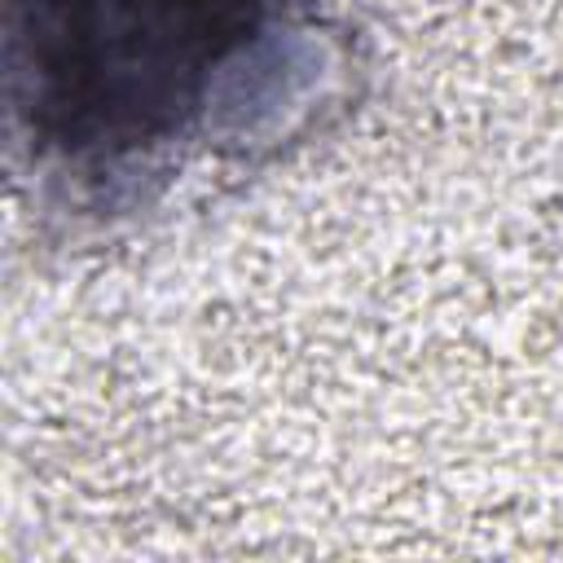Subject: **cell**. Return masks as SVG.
<instances>
[{"instance_id": "obj_1", "label": "cell", "mask_w": 563, "mask_h": 563, "mask_svg": "<svg viewBox=\"0 0 563 563\" xmlns=\"http://www.w3.org/2000/svg\"><path fill=\"white\" fill-rule=\"evenodd\" d=\"M295 0H4L9 106L35 158L110 172L207 123Z\"/></svg>"}]
</instances>
